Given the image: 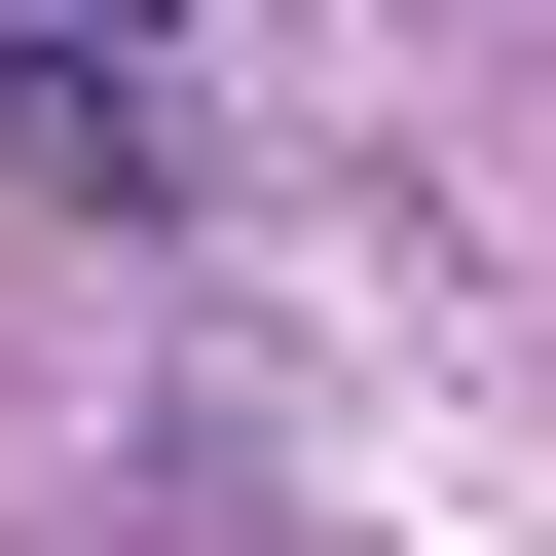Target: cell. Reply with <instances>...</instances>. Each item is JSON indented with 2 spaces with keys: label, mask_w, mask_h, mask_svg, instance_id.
<instances>
[{
  "label": "cell",
  "mask_w": 556,
  "mask_h": 556,
  "mask_svg": "<svg viewBox=\"0 0 556 556\" xmlns=\"http://www.w3.org/2000/svg\"><path fill=\"white\" fill-rule=\"evenodd\" d=\"M0 149H38V186H186V149H149V112L75 75V38H0Z\"/></svg>",
  "instance_id": "1"
}]
</instances>
